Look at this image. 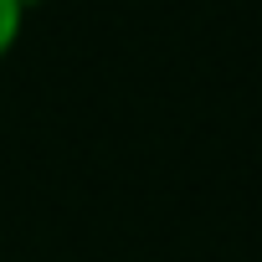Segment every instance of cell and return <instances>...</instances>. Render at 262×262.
<instances>
[{
  "label": "cell",
  "instance_id": "cell-1",
  "mask_svg": "<svg viewBox=\"0 0 262 262\" xmlns=\"http://www.w3.org/2000/svg\"><path fill=\"white\" fill-rule=\"evenodd\" d=\"M21 21H26V6L21 0H0V57H6L21 36Z\"/></svg>",
  "mask_w": 262,
  "mask_h": 262
}]
</instances>
